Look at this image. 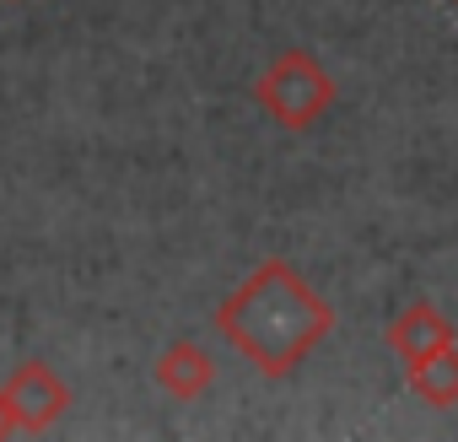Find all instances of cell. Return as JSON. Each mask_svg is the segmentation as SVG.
Masks as SVG:
<instances>
[{"instance_id": "obj_2", "label": "cell", "mask_w": 458, "mask_h": 442, "mask_svg": "<svg viewBox=\"0 0 458 442\" xmlns=\"http://www.w3.org/2000/svg\"><path fill=\"white\" fill-rule=\"evenodd\" d=\"M254 103L292 135L313 130L329 119V108L340 103V81L329 76V65L308 49H286L276 55L259 76H254Z\"/></svg>"}, {"instance_id": "obj_8", "label": "cell", "mask_w": 458, "mask_h": 442, "mask_svg": "<svg viewBox=\"0 0 458 442\" xmlns=\"http://www.w3.org/2000/svg\"><path fill=\"white\" fill-rule=\"evenodd\" d=\"M453 6H458V0H453Z\"/></svg>"}, {"instance_id": "obj_7", "label": "cell", "mask_w": 458, "mask_h": 442, "mask_svg": "<svg viewBox=\"0 0 458 442\" xmlns=\"http://www.w3.org/2000/svg\"><path fill=\"white\" fill-rule=\"evenodd\" d=\"M0 437H12V415H6V394H0Z\"/></svg>"}, {"instance_id": "obj_6", "label": "cell", "mask_w": 458, "mask_h": 442, "mask_svg": "<svg viewBox=\"0 0 458 442\" xmlns=\"http://www.w3.org/2000/svg\"><path fill=\"white\" fill-rule=\"evenodd\" d=\"M404 383H410V394H415L420 404L453 410V404H458V345H442V351L410 361V367H404Z\"/></svg>"}, {"instance_id": "obj_3", "label": "cell", "mask_w": 458, "mask_h": 442, "mask_svg": "<svg viewBox=\"0 0 458 442\" xmlns=\"http://www.w3.org/2000/svg\"><path fill=\"white\" fill-rule=\"evenodd\" d=\"M0 394H6L12 431H22V437H38V431L60 426L65 410H71V383H65L49 361H38V356L17 361V367L6 372V383H0Z\"/></svg>"}, {"instance_id": "obj_4", "label": "cell", "mask_w": 458, "mask_h": 442, "mask_svg": "<svg viewBox=\"0 0 458 442\" xmlns=\"http://www.w3.org/2000/svg\"><path fill=\"white\" fill-rule=\"evenodd\" d=\"M442 345H458V329H453V319H447L437 302L415 297V302H404V308L388 319V351H394L404 367L420 361V356H431V351H442Z\"/></svg>"}, {"instance_id": "obj_1", "label": "cell", "mask_w": 458, "mask_h": 442, "mask_svg": "<svg viewBox=\"0 0 458 442\" xmlns=\"http://www.w3.org/2000/svg\"><path fill=\"white\" fill-rule=\"evenodd\" d=\"M216 329L259 378L286 383L335 335V308L292 259L276 254V259H259L221 297Z\"/></svg>"}, {"instance_id": "obj_5", "label": "cell", "mask_w": 458, "mask_h": 442, "mask_svg": "<svg viewBox=\"0 0 458 442\" xmlns=\"http://www.w3.org/2000/svg\"><path fill=\"white\" fill-rule=\"evenodd\" d=\"M151 378H157V388H162L167 399L194 404V399H205V394L216 388V356H210L199 340H173V345L157 356Z\"/></svg>"}]
</instances>
